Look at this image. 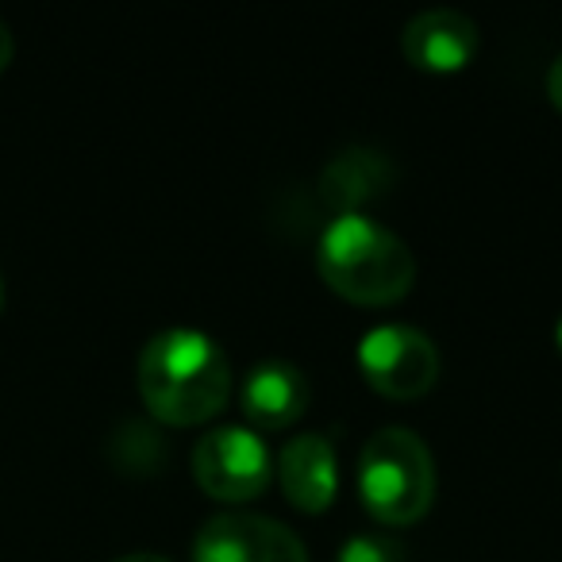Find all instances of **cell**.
Listing matches in <instances>:
<instances>
[{
	"mask_svg": "<svg viewBox=\"0 0 562 562\" xmlns=\"http://www.w3.org/2000/svg\"><path fill=\"white\" fill-rule=\"evenodd\" d=\"M324 285L362 308L397 305L416 285V258L401 235L367 212H339L316 247Z\"/></svg>",
	"mask_w": 562,
	"mask_h": 562,
	"instance_id": "obj_2",
	"label": "cell"
},
{
	"mask_svg": "<svg viewBox=\"0 0 562 562\" xmlns=\"http://www.w3.org/2000/svg\"><path fill=\"white\" fill-rule=\"evenodd\" d=\"M359 370L390 401H420L439 382V351L413 324H378L359 339Z\"/></svg>",
	"mask_w": 562,
	"mask_h": 562,
	"instance_id": "obj_4",
	"label": "cell"
},
{
	"mask_svg": "<svg viewBox=\"0 0 562 562\" xmlns=\"http://www.w3.org/2000/svg\"><path fill=\"white\" fill-rule=\"evenodd\" d=\"M0 305H4V281H0Z\"/></svg>",
	"mask_w": 562,
	"mask_h": 562,
	"instance_id": "obj_16",
	"label": "cell"
},
{
	"mask_svg": "<svg viewBox=\"0 0 562 562\" xmlns=\"http://www.w3.org/2000/svg\"><path fill=\"white\" fill-rule=\"evenodd\" d=\"M139 397L158 424L193 428L224 413L232 362L224 347L196 328H166L147 339L135 367Z\"/></svg>",
	"mask_w": 562,
	"mask_h": 562,
	"instance_id": "obj_1",
	"label": "cell"
},
{
	"mask_svg": "<svg viewBox=\"0 0 562 562\" xmlns=\"http://www.w3.org/2000/svg\"><path fill=\"white\" fill-rule=\"evenodd\" d=\"M547 93H551V104L562 112V50L554 55L551 74H547Z\"/></svg>",
	"mask_w": 562,
	"mask_h": 562,
	"instance_id": "obj_12",
	"label": "cell"
},
{
	"mask_svg": "<svg viewBox=\"0 0 562 562\" xmlns=\"http://www.w3.org/2000/svg\"><path fill=\"white\" fill-rule=\"evenodd\" d=\"M401 50L424 74H459L477 55V24L467 12L428 9L405 24Z\"/></svg>",
	"mask_w": 562,
	"mask_h": 562,
	"instance_id": "obj_8",
	"label": "cell"
},
{
	"mask_svg": "<svg viewBox=\"0 0 562 562\" xmlns=\"http://www.w3.org/2000/svg\"><path fill=\"white\" fill-rule=\"evenodd\" d=\"M554 347L562 351V316H559V324H554Z\"/></svg>",
	"mask_w": 562,
	"mask_h": 562,
	"instance_id": "obj_15",
	"label": "cell"
},
{
	"mask_svg": "<svg viewBox=\"0 0 562 562\" xmlns=\"http://www.w3.org/2000/svg\"><path fill=\"white\" fill-rule=\"evenodd\" d=\"M390 181L393 166L382 155H374V150H344L324 170L321 193L328 196V204L339 216V212H362V204L378 201L390 189Z\"/></svg>",
	"mask_w": 562,
	"mask_h": 562,
	"instance_id": "obj_10",
	"label": "cell"
},
{
	"mask_svg": "<svg viewBox=\"0 0 562 562\" xmlns=\"http://www.w3.org/2000/svg\"><path fill=\"white\" fill-rule=\"evenodd\" d=\"M308 378L293 362H258L243 382V416L250 431H285L308 413Z\"/></svg>",
	"mask_w": 562,
	"mask_h": 562,
	"instance_id": "obj_9",
	"label": "cell"
},
{
	"mask_svg": "<svg viewBox=\"0 0 562 562\" xmlns=\"http://www.w3.org/2000/svg\"><path fill=\"white\" fill-rule=\"evenodd\" d=\"M362 508L378 524L408 528L428 516L436 501V462L431 451L413 428H382L367 439L355 470Z\"/></svg>",
	"mask_w": 562,
	"mask_h": 562,
	"instance_id": "obj_3",
	"label": "cell"
},
{
	"mask_svg": "<svg viewBox=\"0 0 562 562\" xmlns=\"http://www.w3.org/2000/svg\"><path fill=\"white\" fill-rule=\"evenodd\" d=\"M273 474H278V485L285 493L297 513H328L331 501L339 493V459L336 447H331L328 436H316V431H305V436H293L290 443L281 447L278 462H273Z\"/></svg>",
	"mask_w": 562,
	"mask_h": 562,
	"instance_id": "obj_7",
	"label": "cell"
},
{
	"mask_svg": "<svg viewBox=\"0 0 562 562\" xmlns=\"http://www.w3.org/2000/svg\"><path fill=\"white\" fill-rule=\"evenodd\" d=\"M116 562H170V559L158 551H132V554H120Z\"/></svg>",
	"mask_w": 562,
	"mask_h": 562,
	"instance_id": "obj_14",
	"label": "cell"
},
{
	"mask_svg": "<svg viewBox=\"0 0 562 562\" xmlns=\"http://www.w3.org/2000/svg\"><path fill=\"white\" fill-rule=\"evenodd\" d=\"M336 562H405V547L385 531H359L344 539Z\"/></svg>",
	"mask_w": 562,
	"mask_h": 562,
	"instance_id": "obj_11",
	"label": "cell"
},
{
	"mask_svg": "<svg viewBox=\"0 0 562 562\" xmlns=\"http://www.w3.org/2000/svg\"><path fill=\"white\" fill-rule=\"evenodd\" d=\"M193 562H308L293 528L258 513H220L201 524Z\"/></svg>",
	"mask_w": 562,
	"mask_h": 562,
	"instance_id": "obj_6",
	"label": "cell"
},
{
	"mask_svg": "<svg viewBox=\"0 0 562 562\" xmlns=\"http://www.w3.org/2000/svg\"><path fill=\"white\" fill-rule=\"evenodd\" d=\"M193 477L212 501L243 505L266 493V485L273 482V462L258 431L243 424H224L196 439Z\"/></svg>",
	"mask_w": 562,
	"mask_h": 562,
	"instance_id": "obj_5",
	"label": "cell"
},
{
	"mask_svg": "<svg viewBox=\"0 0 562 562\" xmlns=\"http://www.w3.org/2000/svg\"><path fill=\"white\" fill-rule=\"evenodd\" d=\"M12 50H16V43H12V32H9V24L0 20V70L12 63Z\"/></svg>",
	"mask_w": 562,
	"mask_h": 562,
	"instance_id": "obj_13",
	"label": "cell"
}]
</instances>
